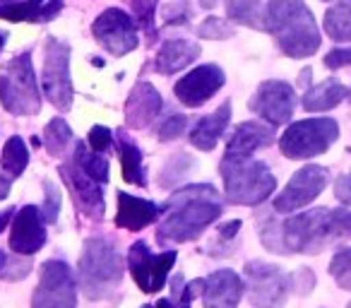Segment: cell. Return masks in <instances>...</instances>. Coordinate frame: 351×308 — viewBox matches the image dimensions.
<instances>
[{
    "instance_id": "1",
    "label": "cell",
    "mask_w": 351,
    "mask_h": 308,
    "mask_svg": "<svg viewBox=\"0 0 351 308\" xmlns=\"http://www.w3.org/2000/svg\"><path fill=\"white\" fill-rule=\"evenodd\" d=\"M164 222L159 224L161 244L193 241L221 215V202L212 186H191L173 193L164 205Z\"/></svg>"
},
{
    "instance_id": "33",
    "label": "cell",
    "mask_w": 351,
    "mask_h": 308,
    "mask_svg": "<svg viewBox=\"0 0 351 308\" xmlns=\"http://www.w3.org/2000/svg\"><path fill=\"white\" fill-rule=\"evenodd\" d=\"M330 274L341 289L351 292V248H341L335 253L330 263Z\"/></svg>"
},
{
    "instance_id": "56",
    "label": "cell",
    "mask_w": 351,
    "mask_h": 308,
    "mask_svg": "<svg viewBox=\"0 0 351 308\" xmlns=\"http://www.w3.org/2000/svg\"><path fill=\"white\" fill-rule=\"evenodd\" d=\"M0 3H12V0H0Z\"/></svg>"
},
{
    "instance_id": "8",
    "label": "cell",
    "mask_w": 351,
    "mask_h": 308,
    "mask_svg": "<svg viewBox=\"0 0 351 308\" xmlns=\"http://www.w3.org/2000/svg\"><path fill=\"white\" fill-rule=\"evenodd\" d=\"M245 282H248V301L255 308H282L291 292V277L282 272V268L269 263L245 265Z\"/></svg>"
},
{
    "instance_id": "44",
    "label": "cell",
    "mask_w": 351,
    "mask_h": 308,
    "mask_svg": "<svg viewBox=\"0 0 351 308\" xmlns=\"http://www.w3.org/2000/svg\"><path fill=\"white\" fill-rule=\"evenodd\" d=\"M205 284H207V279H193V282L188 284L186 289H183L181 301H183V303H193V298L200 296V294L205 292Z\"/></svg>"
},
{
    "instance_id": "58",
    "label": "cell",
    "mask_w": 351,
    "mask_h": 308,
    "mask_svg": "<svg viewBox=\"0 0 351 308\" xmlns=\"http://www.w3.org/2000/svg\"><path fill=\"white\" fill-rule=\"evenodd\" d=\"M346 3H351V0H346Z\"/></svg>"
},
{
    "instance_id": "47",
    "label": "cell",
    "mask_w": 351,
    "mask_h": 308,
    "mask_svg": "<svg viewBox=\"0 0 351 308\" xmlns=\"http://www.w3.org/2000/svg\"><path fill=\"white\" fill-rule=\"evenodd\" d=\"M241 229V220H234V222H229V224H224L219 229V239L221 241H229V239H234L236 236V231Z\"/></svg>"
},
{
    "instance_id": "32",
    "label": "cell",
    "mask_w": 351,
    "mask_h": 308,
    "mask_svg": "<svg viewBox=\"0 0 351 308\" xmlns=\"http://www.w3.org/2000/svg\"><path fill=\"white\" fill-rule=\"evenodd\" d=\"M191 167H195V159H191L188 154H183V152H178L176 157H171V162L164 167V171H161V178L159 183L164 188L173 186V183H178L183 176H186L188 171H191Z\"/></svg>"
},
{
    "instance_id": "38",
    "label": "cell",
    "mask_w": 351,
    "mask_h": 308,
    "mask_svg": "<svg viewBox=\"0 0 351 308\" xmlns=\"http://www.w3.org/2000/svg\"><path fill=\"white\" fill-rule=\"evenodd\" d=\"M186 128H188V118L183 113H171L164 121V126L159 128V140L161 142L176 140V137H181L186 132Z\"/></svg>"
},
{
    "instance_id": "36",
    "label": "cell",
    "mask_w": 351,
    "mask_h": 308,
    "mask_svg": "<svg viewBox=\"0 0 351 308\" xmlns=\"http://www.w3.org/2000/svg\"><path fill=\"white\" fill-rule=\"evenodd\" d=\"M44 207H41V215L49 224H53L60 215V191L56 188L53 181H44Z\"/></svg>"
},
{
    "instance_id": "45",
    "label": "cell",
    "mask_w": 351,
    "mask_h": 308,
    "mask_svg": "<svg viewBox=\"0 0 351 308\" xmlns=\"http://www.w3.org/2000/svg\"><path fill=\"white\" fill-rule=\"evenodd\" d=\"M63 10V0H49L44 8H41V12H39V20L36 22H51L53 20L58 12Z\"/></svg>"
},
{
    "instance_id": "7",
    "label": "cell",
    "mask_w": 351,
    "mask_h": 308,
    "mask_svg": "<svg viewBox=\"0 0 351 308\" xmlns=\"http://www.w3.org/2000/svg\"><path fill=\"white\" fill-rule=\"evenodd\" d=\"M339 137V126L335 118H306L287 128L279 147L289 159L320 157Z\"/></svg>"
},
{
    "instance_id": "53",
    "label": "cell",
    "mask_w": 351,
    "mask_h": 308,
    "mask_svg": "<svg viewBox=\"0 0 351 308\" xmlns=\"http://www.w3.org/2000/svg\"><path fill=\"white\" fill-rule=\"evenodd\" d=\"M202 8H215L217 5V0H200Z\"/></svg>"
},
{
    "instance_id": "20",
    "label": "cell",
    "mask_w": 351,
    "mask_h": 308,
    "mask_svg": "<svg viewBox=\"0 0 351 308\" xmlns=\"http://www.w3.org/2000/svg\"><path fill=\"white\" fill-rule=\"evenodd\" d=\"M274 142L272 126L260 121H245L234 130L226 145V154H241V157H250L255 150H263Z\"/></svg>"
},
{
    "instance_id": "10",
    "label": "cell",
    "mask_w": 351,
    "mask_h": 308,
    "mask_svg": "<svg viewBox=\"0 0 351 308\" xmlns=\"http://www.w3.org/2000/svg\"><path fill=\"white\" fill-rule=\"evenodd\" d=\"M32 308H77L73 270L63 260H49L41 265L39 287L32 298Z\"/></svg>"
},
{
    "instance_id": "21",
    "label": "cell",
    "mask_w": 351,
    "mask_h": 308,
    "mask_svg": "<svg viewBox=\"0 0 351 308\" xmlns=\"http://www.w3.org/2000/svg\"><path fill=\"white\" fill-rule=\"evenodd\" d=\"M159 205H154L152 200H142V198L128 196V193H118V217L116 224L121 229L140 231L145 226H149L152 222L159 217Z\"/></svg>"
},
{
    "instance_id": "24",
    "label": "cell",
    "mask_w": 351,
    "mask_h": 308,
    "mask_svg": "<svg viewBox=\"0 0 351 308\" xmlns=\"http://www.w3.org/2000/svg\"><path fill=\"white\" fill-rule=\"evenodd\" d=\"M346 97V87L337 80H327V82L317 84V87L308 89L303 97V108L311 113L330 111L337 104H341V99Z\"/></svg>"
},
{
    "instance_id": "50",
    "label": "cell",
    "mask_w": 351,
    "mask_h": 308,
    "mask_svg": "<svg viewBox=\"0 0 351 308\" xmlns=\"http://www.w3.org/2000/svg\"><path fill=\"white\" fill-rule=\"evenodd\" d=\"M12 212H15V210H3V212H0V231H3L8 226V222H10V217H12Z\"/></svg>"
},
{
    "instance_id": "30",
    "label": "cell",
    "mask_w": 351,
    "mask_h": 308,
    "mask_svg": "<svg viewBox=\"0 0 351 308\" xmlns=\"http://www.w3.org/2000/svg\"><path fill=\"white\" fill-rule=\"evenodd\" d=\"M44 8V0H12L0 3V20L8 22H36Z\"/></svg>"
},
{
    "instance_id": "57",
    "label": "cell",
    "mask_w": 351,
    "mask_h": 308,
    "mask_svg": "<svg viewBox=\"0 0 351 308\" xmlns=\"http://www.w3.org/2000/svg\"><path fill=\"white\" fill-rule=\"evenodd\" d=\"M142 308H152V306H142Z\"/></svg>"
},
{
    "instance_id": "41",
    "label": "cell",
    "mask_w": 351,
    "mask_h": 308,
    "mask_svg": "<svg viewBox=\"0 0 351 308\" xmlns=\"http://www.w3.org/2000/svg\"><path fill=\"white\" fill-rule=\"evenodd\" d=\"M325 65L330 70H339L351 65V49H332L330 54L325 56Z\"/></svg>"
},
{
    "instance_id": "18",
    "label": "cell",
    "mask_w": 351,
    "mask_h": 308,
    "mask_svg": "<svg viewBox=\"0 0 351 308\" xmlns=\"http://www.w3.org/2000/svg\"><path fill=\"white\" fill-rule=\"evenodd\" d=\"M243 296V279L234 270H217L202 292L205 308H236Z\"/></svg>"
},
{
    "instance_id": "15",
    "label": "cell",
    "mask_w": 351,
    "mask_h": 308,
    "mask_svg": "<svg viewBox=\"0 0 351 308\" xmlns=\"http://www.w3.org/2000/svg\"><path fill=\"white\" fill-rule=\"evenodd\" d=\"M226 78L221 73V68L217 65H200V68L191 70L186 78H181L176 82L173 94L178 97V102L186 104L191 108H197L212 99L221 87H224Z\"/></svg>"
},
{
    "instance_id": "46",
    "label": "cell",
    "mask_w": 351,
    "mask_h": 308,
    "mask_svg": "<svg viewBox=\"0 0 351 308\" xmlns=\"http://www.w3.org/2000/svg\"><path fill=\"white\" fill-rule=\"evenodd\" d=\"M335 193L341 202H351V176H341L335 183Z\"/></svg>"
},
{
    "instance_id": "26",
    "label": "cell",
    "mask_w": 351,
    "mask_h": 308,
    "mask_svg": "<svg viewBox=\"0 0 351 308\" xmlns=\"http://www.w3.org/2000/svg\"><path fill=\"white\" fill-rule=\"evenodd\" d=\"M226 12H229V20L239 25L265 29V8L260 0H226Z\"/></svg>"
},
{
    "instance_id": "42",
    "label": "cell",
    "mask_w": 351,
    "mask_h": 308,
    "mask_svg": "<svg viewBox=\"0 0 351 308\" xmlns=\"http://www.w3.org/2000/svg\"><path fill=\"white\" fill-rule=\"evenodd\" d=\"M166 25H183L188 20V5L186 3H173L164 10Z\"/></svg>"
},
{
    "instance_id": "59",
    "label": "cell",
    "mask_w": 351,
    "mask_h": 308,
    "mask_svg": "<svg viewBox=\"0 0 351 308\" xmlns=\"http://www.w3.org/2000/svg\"><path fill=\"white\" fill-rule=\"evenodd\" d=\"M349 308H351V303H349Z\"/></svg>"
},
{
    "instance_id": "37",
    "label": "cell",
    "mask_w": 351,
    "mask_h": 308,
    "mask_svg": "<svg viewBox=\"0 0 351 308\" xmlns=\"http://www.w3.org/2000/svg\"><path fill=\"white\" fill-rule=\"evenodd\" d=\"M332 239H351V210H330Z\"/></svg>"
},
{
    "instance_id": "11",
    "label": "cell",
    "mask_w": 351,
    "mask_h": 308,
    "mask_svg": "<svg viewBox=\"0 0 351 308\" xmlns=\"http://www.w3.org/2000/svg\"><path fill=\"white\" fill-rule=\"evenodd\" d=\"M92 34L101 49H106L108 54L118 56V58L137 49L135 22H132V17L128 12L118 10V8H108L94 20Z\"/></svg>"
},
{
    "instance_id": "19",
    "label": "cell",
    "mask_w": 351,
    "mask_h": 308,
    "mask_svg": "<svg viewBox=\"0 0 351 308\" xmlns=\"http://www.w3.org/2000/svg\"><path fill=\"white\" fill-rule=\"evenodd\" d=\"M161 111V97L149 82L135 84V89L130 92L125 102V121L130 128L142 130L147 128Z\"/></svg>"
},
{
    "instance_id": "25",
    "label": "cell",
    "mask_w": 351,
    "mask_h": 308,
    "mask_svg": "<svg viewBox=\"0 0 351 308\" xmlns=\"http://www.w3.org/2000/svg\"><path fill=\"white\" fill-rule=\"evenodd\" d=\"M121 135V132H118ZM121 142V162H123V178L132 186H145V167H142V152L132 140H128L125 135L118 137Z\"/></svg>"
},
{
    "instance_id": "39",
    "label": "cell",
    "mask_w": 351,
    "mask_h": 308,
    "mask_svg": "<svg viewBox=\"0 0 351 308\" xmlns=\"http://www.w3.org/2000/svg\"><path fill=\"white\" fill-rule=\"evenodd\" d=\"M29 272H32V263L27 258H17V253H15V258L5 260V265L0 270V277L15 282V279H25Z\"/></svg>"
},
{
    "instance_id": "40",
    "label": "cell",
    "mask_w": 351,
    "mask_h": 308,
    "mask_svg": "<svg viewBox=\"0 0 351 308\" xmlns=\"http://www.w3.org/2000/svg\"><path fill=\"white\" fill-rule=\"evenodd\" d=\"M113 142V132L108 130V128L104 126H94L92 130H89V147H92V152H106L108 147H111Z\"/></svg>"
},
{
    "instance_id": "12",
    "label": "cell",
    "mask_w": 351,
    "mask_h": 308,
    "mask_svg": "<svg viewBox=\"0 0 351 308\" xmlns=\"http://www.w3.org/2000/svg\"><path fill=\"white\" fill-rule=\"evenodd\" d=\"M128 263H130V272L135 277L137 287L147 294H156L166 284L169 270L176 263V250H166L161 255H152L145 241H137L130 246L128 253Z\"/></svg>"
},
{
    "instance_id": "3",
    "label": "cell",
    "mask_w": 351,
    "mask_h": 308,
    "mask_svg": "<svg viewBox=\"0 0 351 308\" xmlns=\"http://www.w3.org/2000/svg\"><path fill=\"white\" fill-rule=\"evenodd\" d=\"M332 239L330 210L301 212L284 222L267 220L263 226V244L272 253H320Z\"/></svg>"
},
{
    "instance_id": "51",
    "label": "cell",
    "mask_w": 351,
    "mask_h": 308,
    "mask_svg": "<svg viewBox=\"0 0 351 308\" xmlns=\"http://www.w3.org/2000/svg\"><path fill=\"white\" fill-rule=\"evenodd\" d=\"M298 82H301L303 87H306V84L311 82V68H306V70H303V73H301V80H298Z\"/></svg>"
},
{
    "instance_id": "48",
    "label": "cell",
    "mask_w": 351,
    "mask_h": 308,
    "mask_svg": "<svg viewBox=\"0 0 351 308\" xmlns=\"http://www.w3.org/2000/svg\"><path fill=\"white\" fill-rule=\"evenodd\" d=\"M12 181H15V178L0 169V200H5L8 198V193H10V188H12Z\"/></svg>"
},
{
    "instance_id": "6",
    "label": "cell",
    "mask_w": 351,
    "mask_h": 308,
    "mask_svg": "<svg viewBox=\"0 0 351 308\" xmlns=\"http://www.w3.org/2000/svg\"><path fill=\"white\" fill-rule=\"evenodd\" d=\"M0 104L12 116H34L41 108L39 84L29 54L12 58L0 73Z\"/></svg>"
},
{
    "instance_id": "13",
    "label": "cell",
    "mask_w": 351,
    "mask_h": 308,
    "mask_svg": "<svg viewBox=\"0 0 351 308\" xmlns=\"http://www.w3.org/2000/svg\"><path fill=\"white\" fill-rule=\"evenodd\" d=\"M330 174L325 167H303L301 171L293 174V178L287 183L282 193L274 198V210L277 212H296L301 207H306L308 202H313L322 191H325Z\"/></svg>"
},
{
    "instance_id": "43",
    "label": "cell",
    "mask_w": 351,
    "mask_h": 308,
    "mask_svg": "<svg viewBox=\"0 0 351 308\" xmlns=\"http://www.w3.org/2000/svg\"><path fill=\"white\" fill-rule=\"evenodd\" d=\"M313 274H311V270L308 268H303L301 272H296V274H291V284L298 289V294H308L313 289Z\"/></svg>"
},
{
    "instance_id": "2",
    "label": "cell",
    "mask_w": 351,
    "mask_h": 308,
    "mask_svg": "<svg viewBox=\"0 0 351 308\" xmlns=\"http://www.w3.org/2000/svg\"><path fill=\"white\" fill-rule=\"evenodd\" d=\"M265 32L277 39L289 58H308L322 41L315 17L303 0H269L265 8Z\"/></svg>"
},
{
    "instance_id": "49",
    "label": "cell",
    "mask_w": 351,
    "mask_h": 308,
    "mask_svg": "<svg viewBox=\"0 0 351 308\" xmlns=\"http://www.w3.org/2000/svg\"><path fill=\"white\" fill-rule=\"evenodd\" d=\"M171 284H173V298H178V296H181V294H183V277H181V274H176V277H173V282H171Z\"/></svg>"
},
{
    "instance_id": "28",
    "label": "cell",
    "mask_w": 351,
    "mask_h": 308,
    "mask_svg": "<svg viewBox=\"0 0 351 308\" xmlns=\"http://www.w3.org/2000/svg\"><path fill=\"white\" fill-rule=\"evenodd\" d=\"M73 162L77 164L84 174H89L94 181L101 183V186L108 181V162L104 157H99V152H89L87 147H84V142H75Z\"/></svg>"
},
{
    "instance_id": "55",
    "label": "cell",
    "mask_w": 351,
    "mask_h": 308,
    "mask_svg": "<svg viewBox=\"0 0 351 308\" xmlns=\"http://www.w3.org/2000/svg\"><path fill=\"white\" fill-rule=\"evenodd\" d=\"M5 260H8V255L0 250V270H3V265H5Z\"/></svg>"
},
{
    "instance_id": "29",
    "label": "cell",
    "mask_w": 351,
    "mask_h": 308,
    "mask_svg": "<svg viewBox=\"0 0 351 308\" xmlns=\"http://www.w3.org/2000/svg\"><path fill=\"white\" fill-rule=\"evenodd\" d=\"M325 32L335 41H351V5L341 3L325 12Z\"/></svg>"
},
{
    "instance_id": "52",
    "label": "cell",
    "mask_w": 351,
    "mask_h": 308,
    "mask_svg": "<svg viewBox=\"0 0 351 308\" xmlns=\"http://www.w3.org/2000/svg\"><path fill=\"white\" fill-rule=\"evenodd\" d=\"M154 308H176V306H173V301H171V298H161Z\"/></svg>"
},
{
    "instance_id": "27",
    "label": "cell",
    "mask_w": 351,
    "mask_h": 308,
    "mask_svg": "<svg viewBox=\"0 0 351 308\" xmlns=\"http://www.w3.org/2000/svg\"><path fill=\"white\" fill-rule=\"evenodd\" d=\"M29 164V152H27V145L22 137H10L3 147V157H0V169L5 174H10L12 178L22 176Z\"/></svg>"
},
{
    "instance_id": "4",
    "label": "cell",
    "mask_w": 351,
    "mask_h": 308,
    "mask_svg": "<svg viewBox=\"0 0 351 308\" xmlns=\"http://www.w3.org/2000/svg\"><path fill=\"white\" fill-rule=\"evenodd\" d=\"M226 200L234 205H260L277 188V178L272 176L265 162L241 154H226L221 162Z\"/></svg>"
},
{
    "instance_id": "23",
    "label": "cell",
    "mask_w": 351,
    "mask_h": 308,
    "mask_svg": "<svg viewBox=\"0 0 351 308\" xmlns=\"http://www.w3.org/2000/svg\"><path fill=\"white\" fill-rule=\"evenodd\" d=\"M229 118H231V102H224L215 113L202 116L200 121L193 126V130L188 137H191V142L197 147V150H202V152L215 150L219 137L224 135L226 126H229Z\"/></svg>"
},
{
    "instance_id": "34",
    "label": "cell",
    "mask_w": 351,
    "mask_h": 308,
    "mask_svg": "<svg viewBox=\"0 0 351 308\" xmlns=\"http://www.w3.org/2000/svg\"><path fill=\"white\" fill-rule=\"evenodd\" d=\"M132 8V20L140 27H145L147 34H154V10H156V0H130Z\"/></svg>"
},
{
    "instance_id": "54",
    "label": "cell",
    "mask_w": 351,
    "mask_h": 308,
    "mask_svg": "<svg viewBox=\"0 0 351 308\" xmlns=\"http://www.w3.org/2000/svg\"><path fill=\"white\" fill-rule=\"evenodd\" d=\"M5 39H8V32H0V51H3V46H5Z\"/></svg>"
},
{
    "instance_id": "22",
    "label": "cell",
    "mask_w": 351,
    "mask_h": 308,
    "mask_svg": "<svg viewBox=\"0 0 351 308\" xmlns=\"http://www.w3.org/2000/svg\"><path fill=\"white\" fill-rule=\"evenodd\" d=\"M197 56H200V44L186 39H171L156 54L154 70L161 75H173L178 70L188 68L193 60H197Z\"/></svg>"
},
{
    "instance_id": "16",
    "label": "cell",
    "mask_w": 351,
    "mask_h": 308,
    "mask_svg": "<svg viewBox=\"0 0 351 308\" xmlns=\"http://www.w3.org/2000/svg\"><path fill=\"white\" fill-rule=\"evenodd\" d=\"M60 174H63V178L70 186V191H73L75 205H77L87 217H92V220H101L104 210H106V205H104L101 183L94 181L89 174H84L75 162L60 167Z\"/></svg>"
},
{
    "instance_id": "35",
    "label": "cell",
    "mask_w": 351,
    "mask_h": 308,
    "mask_svg": "<svg viewBox=\"0 0 351 308\" xmlns=\"http://www.w3.org/2000/svg\"><path fill=\"white\" fill-rule=\"evenodd\" d=\"M197 34L202 36V39H229V36H234V27L229 25V22L219 20V17H210V20H205L200 27H197Z\"/></svg>"
},
{
    "instance_id": "17",
    "label": "cell",
    "mask_w": 351,
    "mask_h": 308,
    "mask_svg": "<svg viewBox=\"0 0 351 308\" xmlns=\"http://www.w3.org/2000/svg\"><path fill=\"white\" fill-rule=\"evenodd\" d=\"M44 215L41 207L27 205L17 212L15 222H12V234H10V248L17 255H32L41 250L46 244V229H44Z\"/></svg>"
},
{
    "instance_id": "31",
    "label": "cell",
    "mask_w": 351,
    "mask_h": 308,
    "mask_svg": "<svg viewBox=\"0 0 351 308\" xmlns=\"http://www.w3.org/2000/svg\"><path fill=\"white\" fill-rule=\"evenodd\" d=\"M70 140H73V130H70V126L63 121V118H53V121L46 126L44 145L51 154H60V152L70 145Z\"/></svg>"
},
{
    "instance_id": "5",
    "label": "cell",
    "mask_w": 351,
    "mask_h": 308,
    "mask_svg": "<svg viewBox=\"0 0 351 308\" xmlns=\"http://www.w3.org/2000/svg\"><path fill=\"white\" fill-rule=\"evenodd\" d=\"M80 287L89 298H104L123 277V260L108 239H89L80 258Z\"/></svg>"
},
{
    "instance_id": "9",
    "label": "cell",
    "mask_w": 351,
    "mask_h": 308,
    "mask_svg": "<svg viewBox=\"0 0 351 308\" xmlns=\"http://www.w3.org/2000/svg\"><path fill=\"white\" fill-rule=\"evenodd\" d=\"M44 92L49 102L60 111L73 106V82H70V46L49 36L44 58Z\"/></svg>"
},
{
    "instance_id": "14",
    "label": "cell",
    "mask_w": 351,
    "mask_h": 308,
    "mask_svg": "<svg viewBox=\"0 0 351 308\" xmlns=\"http://www.w3.org/2000/svg\"><path fill=\"white\" fill-rule=\"evenodd\" d=\"M293 104H296V97H293L291 84L282 82V80L263 82L255 97L250 99V108L258 116H263L269 126H284L293 116Z\"/></svg>"
}]
</instances>
